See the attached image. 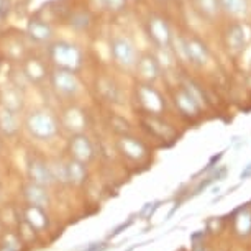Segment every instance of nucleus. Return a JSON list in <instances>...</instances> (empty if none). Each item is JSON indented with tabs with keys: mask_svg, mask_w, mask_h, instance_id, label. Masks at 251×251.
I'll return each mask as SVG.
<instances>
[{
	"mask_svg": "<svg viewBox=\"0 0 251 251\" xmlns=\"http://www.w3.org/2000/svg\"><path fill=\"white\" fill-rule=\"evenodd\" d=\"M245 45V36H243V30H241V26L235 25L230 28L228 31V50L231 51H240L243 48Z\"/></svg>",
	"mask_w": 251,
	"mask_h": 251,
	"instance_id": "19",
	"label": "nucleus"
},
{
	"mask_svg": "<svg viewBox=\"0 0 251 251\" xmlns=\"http://www.w3.org/2000/svg\"><path fill=\"white\" fill-rule=\"evenodd\" d=\"M113 54H115V58L118 63L125 64V66H130L135 63V51L131 48L130 43H126V41H115V45H113Z\"/></svg>",
	"mask_w": 251,
	"mask_h": 251,
	"instance_id": "14",
	"label": "nucleus"
},
{
	"mask_svg": "<svg viewBox=\"0 0 251 251\" xmlns=\"http://www.w3.org/2000/svg\"><path fill=\"white\" fill-rule=\"evenodd\" d=\"M0 130H2V133L7 136H12L17 133L18 123H17V118L10 108H3V110L0 112Z\"/></svg>",
	"mask_w": 251,
	"mask_h": 251,
	"instance_id": "16",
	"label": "nucleus"
},
{
	"mask_svg": "<svg viewBox=\"0 0 251 251\" xmlns=\"http://www.w3.org/2000/svg\"><path fill=\"white\" fill-rule=\"evenodd\" d=\"M143 125L145 128L150 131V135L156 136L159 140H173L174 138V130L171 128V125H168L166 122H163L161 118H158L156 115H148L143 120Z\"/></svg>",
	"mask_w": 251,
	"mask_h": 251,
	"instance_id": "9",
	"label": "nucleus"
},
{
	"mask_svg": "<svg viewBox=\"0 0 251 251\" xmlns=\"http://www.w3.org/2000/svg\"><path fill=\"white\" fill-rule=\"evenodd\" d=\"M117 148L123 158L131 161V163H145L150 158V150L143 141H140L135 136L130 135H123L117 141Z\"/></svg>",
	"mask_w": 251,
	"mask_h": 251,
	"instance_id": "3",
	"label": "nucleus"
},
{
	"mask_svg": "<svg viewBox=\"0 0 251 251\" xmlns=\"http://www.w3.org/2000/svg\"><path fill=\"white\" fill-rule=\"evenodd\" d=\"M54 56H56V59H58V63H61L63 66H68V68L75 66L79 61L77 51L69 48V46H58L54 51Z\"/></svg>",
	"mask_w": 251,
	"mask_h": 251,
	"instance_id": "18",
	"label": "nucleus"
},
{
	"mask_svg": "<svg viewBox=\"0 0 251 251\" xmlns=\"http://www.w3.org/2000/svg\"><path fill=\"white\" fill-rule=\"evenodd\" d=\"M192 251H205V248H203V245H196Z\"/></svg>",
	"mask_w": 251,
	"mask_h": 251,
	"instance_id": "24",
	"label": "nucleus"
},
{
	"mask_svg": "<svg viewBox=\"0 0 251 251\" xmlns=\"http://www.w3.org/2000/svg\"><path fill=\"white\" fill-rule=\"evenodd\" d=\"M26 131L38 141H53L59 135V123L50 112L38 110L26 118Z\"/></svg>",
	"mask_w": 251,
	"mask_h": 251,
	"instance_id": "1",
	"label": "nucleus"
},
{
	"mask_svg": "<svg viewBox=\"0 0 251 251\" xmlns=\"http://www.w3.org/2000/svg\"><path fill=\"white\" fill-rule=\"evenodd\" d=\"M54 86L59 92H63V94H74L75 91H77L79 84H77V79L73 75V73L59 71V73L54 74Z\"/></svg>",
	"mask_w": 251,
	"mask_h": 251,
	"instance_id": "12",
	"label": "nucleus"
},
{
	"mask_svg": "<svg viewBox=\"0 0 251 251\" xmlns=\"http://www.w3.org/2000/svg\"><path fill=\"white\" fill-rule=\"evenodd\" d=\"M138 100L145 110L148 112V115H158L164 108L163 97L150 86H141L138 89Z\"/></svg>",
	"mask_w": 251,
	"mask_h": 251,
	"instance_id": "7",
	"label": "nucleus"
},
{
	"mask_svg": "<svg viewBox=\"0 0 251 251\" xmlns=\"http://www.w3.org/2000/svg\"><path fill=\"white\" fill-rule=\"evenodd\" d=\"M222 5L228 12L235 13V15H240V13L245 12L246 3H245V0H222Z\"/></svg>",
	"mask_w": 251,
	"mask_h": 251,
	"instance_id": "22",
	"label": "nucleus"
},
{
	"mask_svg": "<svg viewBox=\"0 0 251 251\" xmlns=\"http://www.w3.org/2000/svg\"><path fill=\"white\" fill-rule=\"evenodd\" d=\"M174 102H176V107L179 108V112H181L184 117L199 115L201 105H199L196 99L191 96V92H189L187 89H179V91L174 94Z\"/></svg>",
	"mask_w": 251,
	"mask_h": 251,
	"instance_id": "10",
	"label": "nucleus"
},
{
	"mask_svg": "<svg viewBox=\"0 0 251 251\" xmlns=\"http://www.w3.org/2000/svg\"><path fill=\"white\" fill-rule=\"evenodd\" d=\"M151 33H153V38L159 45H166L169 41V31L163 22H159V20L153 22V25H151Z\"/></svg>",
	"mask_w": 251,
	"mask_h": 251,
	"instance_id": "20",
	"label": "nucleus"
},
{
	"mask_svg": "<svg viewBox=\"0 0 251 251\" xmlns=\"http://www.w3.org/2000/svg\"><path fill=\"white\" fill-rule=\"evenodd\" d=\"M23 246H25V243H23V240L17 231H3L2 238H0V251H22Z\"/></svg>",
	"mask_w": 251,
	"mask_h": 251,
	"instance_id": "15",
	"label": "nucleus"
},
{
	"mask_svg": "<svg viewBox=\"0 0 251 251\" xmlns=\"http://www.w3.org/2000/svg\"><path fill=\"white\" fill-rule=\"evenodd\" d=\"M186 53L187 58L196 64H203L208 59V50L207 46L201 43L199 40H191L186 43Z\"/></svg>",
	"mask_w": 251,
	"mask_h": 251,
	"instance_id": "13",
	"label": "nucleus"
},
{
	"mask_svg": "<svg viewBox=\"0 0 251 251\" xmlns=\"http://www.w3.org/2000/svg\"><path fill=\"white\" fill-rule=\"evenodd\" d=\"M22 197L28 205H35L41 208H50L51 205V192L48 187H43L40 184L26 181L22 186Z\"/></svg>",
	"mask_w": 251,
	"mask_h": 251,
	"instance_id": "6",
	"label": "nucleus"
},
{
	"mask_svg": "<svg viewBox=\"0 0 251 251\" xmlns=\"http://www.w3.org/2000/svg\"><path fill=\"white\" fill-rule=\"evenodd\" d=\"M233 231L240 238L251 236V208L241 207L233 215Z\"/></svg>",
	"mask_w": 251,
	"mask_h": 251,
	"instance_id": "11",
	"label": "nucleus"
},
{
	"mask_svg": "<svg viewBox=\"0 0 251 251\" xmlns=\"http://www.w3.org/2000/svg\"><path fill=\"white\" fill-rule=\"evenodd\" d=\"M140 71L146 79H156V75L159 73V68L153 58H145L140 64Z\"/></svg>",
	"mask_w": 251,
	"mask_h": 251,
	"instance_id": "21",
	"label": "nucleus"
},
{
	"mask_svg": "<svg viewBox=\"0 0 251 251\" xmlns=\"http://www.w3.org/2000/svg\"><path fill=\"white\" fill-rule=\"evenodd\" d=\"M48 161H50L51 174H53L54 179V186L56 184L68 186V179H66V158H53Z\"/></svg>",
	"mask_w": 251,
	"mask_h": 251,
	"instance_id": "17",
	"label": "nucleus"
},
{
	"mask_svg": "<svg viewBox=\"0 0 251 251\" xmlns=\"http://www.w3.org/2000/svg\"><path fill=\"white\" fill-rule=\"evenodd\" d=\"M89 171L87 164L79 163L75 159L66 158V179H68V186L73 187H80L84 186L87 181Z\"/></svg>",
	"mask_w": 251,
	"mask_h": 251,
	"instance_id": "8",
	"label": "nucleus"
},
{
	"mask_svg": "<svg viewBox=\"0 0 251 251\" xmlns=\"http://www.w3.org/2000/svg\"><path fill=\"white\" fill-rule=\"evenodd\" d=\"M20 220L25 222L28 226H31L36 233L48 231L50 224H51L50 215H48V208L28 205V203H23V207L20 210Z\"/></svg>",
	"mask_w": 251,
	"mask_h": 251,
	"instance_id": "5",
	"label": "nucleus"
},
{
	"mask_svg": "<svg viewBox=\"0 0 251 251\" xmlns=\"http://www.w3.org/2000/svg\"><path fill=\"white\" fill-rule=\"evenodd\" d=\"M248 177H251V163L246 166V168L241 171V174H240V179L241 181H245V179H248Z\"/></svg>",
	"mask_w": 251,
	"mask_h": 251,
	"instance_id": "23",
	"label": "nucleus"
},
{
	"mask_svg": "<svg viewBox=\"0 0 251 251\" xmlns=\"http://www.w3.org/2000/svg\"><path fill=\"white\" fill-rule=\"evenodd\" d=\"M68 158L84 164H91L96 159V148L91 138L84 133H75L71 136L68 141Z\"/></svg>",
	"mask_w": 251,
	"mask_h": 251,
	"instance_id": "2",
	"label": "nucleus"
},
{
	"mask_svg": "<svg viewBox=\"0 0 251 251\" xmlns=\"http://www.w3.org/2000/svg\"><path fill=\"white\" fill-rule=\"evenodd\" d=\"M26 181L40 184L43 187H53L54 186V179L51 174L50 168V161L41 158V156H31L26 163Z\"/></svg>",
	"mask_w": 251,
	"mask_h": 251,
	"instance_id": "4",
	"label": "nucleus"
}]
</instances>
